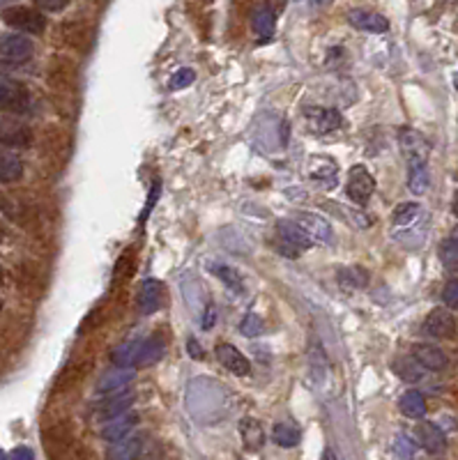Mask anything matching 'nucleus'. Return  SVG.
I'll return each instance as SVG.
<instances>
[{"instance_id": "f257e3e1", "label": "nucleus", "mask_w": 458, "mask_h": 460, "mask_svg": "<svg viewBox=\"0 0 458 460\" xmlns=\"http://www.w3.org/2000/svg\"><path fill=\"white\" fill-rule=\"evenodd\" d=\"M3 21L14 28L16 33H28V35H40L47 28V18L40 9L33 7H7L3 12Z\"/></svg>"}, {"instance_id": "f03ea898", "label": "nucleus", "mask_w": 458, "mask_h": 460, "mask_svg": "<svg viewBox=\"0 0 458 460\" xmlns=\"http://www.w3.org/2000/svg\"><path fill=\"white\" fill-rule=\"evenodd\" d=\"M279 235H281V251L286 253L288 258H297L299 251H307L316 242L311 239L304 230H302L295 221H279Z\"/></svg>"}, {"instance_id": "7ed1b4c3", "label": "nucleus", "mask_w": 458, "mask_h": 460, "mask_svg": "<svg viewBox=\"0 0 458 460\" xmlns=\"http://www.w3.org/2000/svg\"><path fill=\"white\" fill-rule=\"evenodd\" d=\"M348 198H350L355 205H366V200L371 198V193L375 191V178L366 171V166L357 163L350 168L348 175Z\"/></svg>"}, {"instance_id": "20e7f679", "label": "nucleus", "mask_w": 458, "mask_h": 460, "mask_svg": "<svg viewBox=\"0 0 458 460\" xmlns=\"http://www.w3.org/2000/svg\"><path fill=\"white\" fill-rule=\"evenodd\" d=\"M0 108L10 113H25L30 108V92L19 81L0 83Z\"/></svg>"}, {"instance_id": "39448f33", "label": "nucleus", "mask_w": 458, "mask_h": 460, "mask_svg": "<svg viewBox=\"0 0 458 460\" xmlns=\"http://www.w3.org/2000/svg\"><path fill=\"white\" fill-rule=\"evenodd\" d=\"M304 120L311 132L316 134H332L343 122V117L336 108H323V106L304 108Z\"/></svg>"}, {"instance_id": "423d86ee", "label": "nucleus", "mask_w": 458, "mask_h": 460, "mask_svg": "<svg viewBox=\"0 0 458 460\" xmlns=\"http://www.w3.org/2000/svg\"><path fill=\"white\" fill-rule=\"evenodd\" d=\"M399 143L403 154L408 156V163H426L430 145L424 138V134L415 132V129H401L399 132Z\"/></svg>"}, {"instance_id": "0eeeda50", "label": "nucleus", "mask_w": 458, "mask_h": 460, "mask_svg": "<svg viewBox=\"0 0 458 460\" xmlns=\"http://www.w3.org/2000/svg\"><path fill=\"white\" fill-rule=\"evenodd\" d=\"M35 53V44L25 35H5L0 37V55L12 62H25Z\"/></svg>"}, {"instance_id": "6e6552de", "label": "nucleus", "mask_w": 458, "mask_h": 460, "mask_svg": "<svg viewBox=\"0 0 458 460\" xmlns=\"http://www.w3.org/2000/svg\"><path fill=\"white\" fill-rule=\"evenodd\" d=\"M292 221H295L314 242H332V235H334L332 226H329L327 219L316 214V212H297Z\"/></svg>"}, {"instance_id": "1a4fd4ad", "label": "nucleus", "mask_w": 458, "mask_h": 460, "mask_svg": "<svg viewBox=\"0 0 458 460\" xmlns=\"http://www.w3.org/2000/svg\"><path fill=\"white\" fill-rule=\"evenodd\" d=\"M0 145L7 147H30L33 132L12 117H0Z\"/></svg>"}, {"instance_id": "9d476101", "label": "nucleus", "mask_w": 458, "mask_h": 460, "mask_svg": "<svg viewBox=\"0 0 458 460\" xmlns=\"http://www.w3.org/2000/svg\"><path fill=\"white\" fill-rule=\"evenodd\" d=\"M217 359L222 362V366L226 368V371H231L237 377H246L251 373V362L231 343H219L217 345Z\"/></svg>"}, {"instance_id": "9b49d317", "label": "nucleus", "mask_w": 458, "mask_h": 460, "mask_svg": "<svg viewBox=\"0 0 458 460\" xmlns=\"http://www.w3.org/2000/svg\"><path fill=\"white\" fill-rule=\"evenodd\" d=\"M424 331L433 338H454L456 334V320L445 309H433L424 320Z\"/></svg>"}, {"instance_id": "f8f14e48", "label": "nucleus", "mask_w": 458, "mask_h": 460, "mask_svg": "<svg viewBox=\"0 0 458 460\" xmlns=\"http://www.w3.org/2000/svg\"><path fill=\"white\" fill-rule=\"evenodd\" d=\"M136 426H139V414H136V412H125V414H120V417H115V419H111V421L104 423L102 437H104L106 442H111V444H115V442L130 437L132 430H134Z\"/></svg>"}, {"instance_id": "ddd939ff", "label": "nucleus", "mask_w": 458, "mask_h": 460, "mask_svg": "<svg viewBox=\"0 0 458 460\" xmlns=\"http://www.w3.org/2000/svg\"><path fill=\"white\" fill-rule=\"evenodd\" d=\"M412 359L424 368V371H445L447 368V355L440 347L430 343H417L412 347Z\"/></svg>"}, {"instance_id": "4468645a", "label": "nucleus", "mask_w": 458, "mask_h": 460, "mask_svg": "<svg viewBox=\"0 0 458 460\" xmlns=\"http://www.w3.org/2000/svg\"><path fill=\"white\" fill-rule=\"evenodd\" d=\"M348 21L355 25L357 30H366V33H387L389 30V21L378 12H369V9H353L348 14Z\"/></svg>"}, {"instance_id": "2eb2a0df", "label": "nucleus", "mask_w": 458, "mask_h": 460, "mask_svg": "<svg viewBox=\"0 0 458 460\" xmlns=\"http://www.w3.org/2000/svg\"><path fill=\"white\" fill-rule=\"evenodd\" d=\"M139 311L143 316H150V313L159 311L161 301H164V285L154 279L143 281V285L139 288Z\"/></svg>"}, {"instance_id": "dca6fc26", "label": "nucleus", "mask_w": 458, "mask_h": 460, "mask_svg": "<svg viewBox=\"0 0 458 460\" xmlns=\"http://www.w3.org/2000/svg\"><path fill=\"white\" fill-rule=\"evenodd\" d=\"M134 380V371L132 368H120L115 366L111 371H106L97 382V393H118L122 391L127 384Z\"/></svg>"}, {"instance_id": "f3484780", "label": "nucleus", "mask_w": 458, "mask_h": 460, "mask_svg": "<svg viewBox=\"0 0 458 460\" xmlns=\"http://www.w3.org/2000/svg\"><path fill=\"white\" fill-rule=\"evenodd\" d=\"M415 435L419 439V444L424 447L428 454H440V451H445L447 447V437H445V432L440 430L435 423H419L417 430H415Z\"/></svg>"}, {"instance_id": "a211bd4d", "label": "nucleus", "mask_w": 458, "mask_h": 460, "mask_svg": "<svg viewBox=\"0 0 458 460\" xmlns=\"http://www.w3.org/2000/svg\"><path fill=\"white\" fill-rule=\"evenodd\" d=\"M274 23H277V14L272 5H258L251 12V30L258 35V40H270L274 35Z\"/></svg>"}, {"instance_id": "6ab92c4d", "label": "nucleus", "mask_w": 458, "mask_h": 460, "mask_svg": "<svg viewBox=\"0 0 458 460\" xmlns=\"http://www.w3.org/2000/svg\"><path fill=\"white\" fill-rule=\"evenodd\" d=\"M132 403H134V393H113L108 401L99 403L97 417L102 421H111L115 417H120V414H125V410L130 408Z\"/></svg>"}, {"instance_id": "aec40b11", "label": "nucleus", "mask_w": 458, "mask_h": 460, "mask_svg": "<svg viewBox=\"0 0 458 460\" xmlns=\"http://www.w3.org/2000/svg\"><path fill=\"white\" fill-rule=\"evenodd\" d=\"M164 352H166V340H164V336L154 334L148 340H143L141 355H139V362H136V366H139V368H148L152 364H157L159 359L164 357Z\"/></svg>"}, {"instance_id": "412c9836", "label": "nucleus", "mask_w": 458, "mask_h": 460, "mask_svg": "<svg viewBox=\"0 0 458 460\" xmlns=\"http://www.w3.org/2000/svg\"><path fill=\"white\" fill-rule=\"evenodd\" d=\"M141 447H143L141 437L130 435L106 449V460H134L141 454Z\"/></svg>"}, {"instance_id": "4be33fe9", "label": "nucleus", "mask_w": 458, "mask_h": 460, "mask_svg": "<svg viewBox=\"0 0 458 460\" xmlns=\"http://www.w3.org/2000/svg\"><path fill=\"white\" fill-rule=\"evenodd\" d=\"M399 408L408 419H421L426 414V398L421 396V391L410 389V391H406L401 396Z\"/></svg>"}, {"instance_id": "5701e85b", "label": "nucleus", "mask_w": 458, "mask_h": 460, "mask_svg": "<svg viewBox=\"0 0 458 460\" xmlns=\"http://www.w3.org/2000/svg\"><path fill=\"white\" fill-rule=\"evenodd\" d=\"M23 175V163L14 152L0 150V182H16Z\"/></svg>"}, {"instance_id": "b1692460", "label": "nucleus", "mask_w": 458, "mask_h": 460, "mask_svg": "<svg viewBox=\"0 0 458 460\" xmlns=\"http://www.w3.org/2000/svg\"><path fill=\"white\" fill-rule=\"evenodd\" d=\"M240 435L244 439L246 449H251V451H258L265 444V432L261 428V423L256 419H251V417H246V419L240 421Z\"/></svg>"}, {"instance_id": "393cba45", "label": "nucleus", "mask_w": 458, "mask_h": 460, "mask_svg": "<svg viewBox=\"0 0 458 460\" xmlns=\"http://www.w3.org/2000/svg\"><path fill=\"white\" fill-rule=\"evenodd\" d=\"M141 345H143V340H130V343H122L120 347L113 350V362L120 368L136 366L139 355H141Z\"/></svg>"}, {"instance_id": "a878e982", "label": "nucleus", "mask_w": 458, "mask_h": 460, "mask_svg": "<svg viewBox=\"0 0 458 460\" xmlns=\"http://www.w3.org/2000/svg\"><path fill=\"white\" fill-rule=\"evenodd\" d=\"M410 173H408V187L415 196H421V193L428 191V166L426 163H408Z\"/></svg>"}, {"instance_id": "bb28decb", "label": "nucleus", "mask_w": 458, "mask_h": 460, "mask_svg": "<svg viewBox=\"0 0 458 460\" xmlns=\"http://www.w3.org/2000/svg\"><path fill=\"white\" fill-rule=\"evenodd\" d=\"M272 439L283 449H292L299 444V430L292 426V423L281 421L272 428Z\"/></svg>"}, {"instance_id": "cd10ccee", "label": "nucleus", "mask_w": 458, "mask_h": 460, "mask_svg": "<svg viewBox=\"0 0 458 460\" xmlns=\"http://www.w3.org/2000/svg\"><path fill=\"white\" fill-rule=\"evenodd\" d=\"M369 276H366V270L362 267H353V270H341L338 272V285L345 290V292H353L357 288H364Z\"/></svg>"}, {"instance_id": "c85d7f7f", "label": "nucleus", "mask_w": 458, "mask_h": 460, "mask_svg": "<svg viewBox=\"0 0 458 460\" xmlns=\"http://www.w3.org/2000/svg\"><path fill=\"white\" fill-rule=\"evenodd\" d=\"M210 270H212V274L217 276V279H222L228 288H233V290H242V276L237 274L233 267H228V265H222V263H212L210 265Z\"/></svg>"}, {"instance_id": "c756f323", "label": "nucleus", "mask_w": 458, "mask_h": 460, "mask_svg": "<svg viewBox=\"0 0 458 460\" xmlns=\"http://www.w3.org/2000/svg\"><path fill=\"white\" fill-rule=\"evenodd\" d=\"M440 260H442L447 270L458 272V242H454L452 237L440 244Z\"/></svg>"}, {"instance_id": "7c9ffc66", "label": "nucleus", "mask_w": 458, "mask_h": 460, "mask_svg": "<svg viewBox=\"0 0 458 460\" xmlns=\"http://www.w3.org/2000/svg\"><path fill=\"white\" fill-rule=\"evenodd\" d=\"M396 373L403 377V380H410V382H417L421 375H424V368H421L415 359H399L396 362Z\"/></svg>"}, {"instance_id": "2f4dec72", "label": "nucleus", "mask_w": 458, "mask_h": 460, "mask_svg": "<svg viewBox=\"0 0 458 460\" xmlns=\"http://www.w3.org/2000/svg\"><path fill=\"white\" fill-rule=\"evenodd\" d=\"M417 214H419L417 202H403V205H399L396 209H394L391 219H394V224H396V226H408L417 219Z\"/></svg>"}, {"instance_id": "473e14b6", "label": "nucleus", "mask_w": 458, "mask_h": 460, "mask_svg": "<svg viewBox=\"0 0 458 460\" xmlns=\"http://www.w3.org/2000/svg\"><path fill=\"white\" fill-rule=\"evenodd\" d=\"M194 81H196V71H194V69H191V67H180L178 71H173L168 86H171L173 90H182V88L191 86Z\"/></svg>"}, {"instance_id": "72a5a7b5", "label": "nucleus", "mask_w": 458, "mask_h": 460, "mask_svg": "<svg viewBox=\"0 0 458 460\" xmlns=\"http://www.w3.org/2000/svg\"><path fill=\"white\" fill-rule=\"evenodd\" d=\"M240 331L246 338H256L263 331V320L256 313H246V318L240 322Z\"/></svg>"}, {"instance_id": "f704fd0d", "label": "nucleus", "mask_w": 458, "mask_h": 460, "mask_svg": "<svg viewBox=\"0 0 458 460\" xmlns=\"http://www.w3.org/2000/svg\"><path fill=\"white\" fill-rule=\"evenodd\" d=\"M394 449H396V454L401 460H412L415 458V444H412V439H408L406 435H399L396 437V444H394Z\"/></svg>"}, {"instance_id": "c9c22d12", "label": "nucleus", "mask_w": 458, "mask_h": 460, "mask_svg": "<svg viewBox=\"0 0 458 460\" xmlns=\"http://www.w3.org/2000/svg\"><path fill=\"white\" fill-rule=\"evenodd\" d=\"M442 299L452 311H458V279H452L442 290Z\"/></svg>"}, {"instance_id": "e433bc0d", "label": "nucleus", "mask_w": 458, "mask_h": 460, "mask_svg": "<svg viewBox=\"0 0 458 460\" xmlns=\"http://www.w3.org/2000/svg\"><path fill=\"white\" fill-rule=\"evenodd\" d=\"M159 191H161V184L159 182H154V189H152V196L148 198V205H145V209H143V214H141V224H145V219H148V212L154 207V200H157V196H159Z\"/></svg>"}, {"instance_id": "4c0bfd02", "label": "nucleus", "mask_w": 458, "mask_h": 460, "mask_svg": "<svg viewBox=\"0 0 458 460\" xmlns=\"http://www.w3.org/2000/svg\"><path fill=\"white\" fill-rule=\"evenodd\" d=\"M10 460H35V454L28 447H16L10 454Z\"/></svg>"}, {"instance_id": "58836bf2", "label": "nucleus", "mask_w": 458, "mask_h": 460, "mask_svg": "<svg viewBox=\"0 0 458 460\" xmlns=\"http://www.w3.org/2000/svg\"><path fill=\"white\" fill-rule=\"evenodd\" d=\"M187 352L194 357V359H203V357H205V352L200 350V345H198L196 338H189V340H187Z\"/></svg>"}, {"instance_id": "ea45409f", "label": "nucleus", "mask_w": 458, "mask_h": 460, "mask_svg": "<svg viewBox=\"0 0 458 460\" xmlns=\"http://www.w3.org/2000/svg\"><path fill=\"white\" fill-rule=\"evenodd\" d=\"M38 9H49V12H60V9H65L67 3H47V0H40L38 5H35Z\"/></svg>"}, {"instance_id": "a19ab883", "label": "nucleus", "mask_w": 458, "mask_h": 460, "mask_svg": "<svg viewBox=\"0 0 458 460\" xmlns=\"http://www.w3.org/2000/svg\"><path fill=\"white\" fill-rule=\"evenodd\" d=\"M323 460H338V458H336L334 451H325V454H323Z\"/></svg>"}, {"instance_id": "79ce46f5", "label": "nucleus", "mask_w": 458, "mask_h": 460, "mask_svg": "<svg viewBox=\"0 0 458 460\" xmlns=\"http://www.w3.org/2000/svg\"><path fill=\"white\" fill-rule=\"evenodd\" d=\"M452 209H454V214L458 217V191L454 193V202H452Z\"/></svg>"}, {"instance_id": "37998d69", "label": "nucleus", "mask_w": 458, "mask_h": 460, "mask_svg": "<svg viewBox=\"0 0 458 460\" xmlns=\"http://www.w3.org/2000/svg\"><path fill=\"white\" fill-rule=\"evenodd\" d=\"M452 239H454V242H458V226H454V230H452Z\"/></svg>"}, {"instance_id": "c03bdc74", "label": "nucleus", "mask_w": 458, "mask_h": 460, "mask_svg": "<svg viewBox=\"0 0 458 460\" xmlns=\"http://www.w3.org/2000/svg\"><path fill=\"white\" fill-rule=\"evenodd\" d=\"M3 281H5V272H3V267H0V285H3Z\"/></svg>"}, {"instance_id": "a18cd8bd", "label": "nucleus", "mask_w": 458, "mask_h": 460, "mask_svg": "<svg viewBox=\"0 0 458 460\" xmlns=\"http://www.w3.org/2000/svg\"><path fill=\"white\" fill-rule=\"evenodd\" d=\"M0 309H3V301H0Z\"/></svg>"}, {"instance_id": "49530a36", "label": "nucleus", "mask_w": 458, "mask_h": 460, "mask_svg": "<svg viewBox=\"0 0 458 460\" xmlns=\"http://www.w3.org/2000/svg\"><path fill=\"white\" fill-rule=\"evenodd\" d=\"M456 86H458V76H456Z\"/></svg>"}]
</instances>
